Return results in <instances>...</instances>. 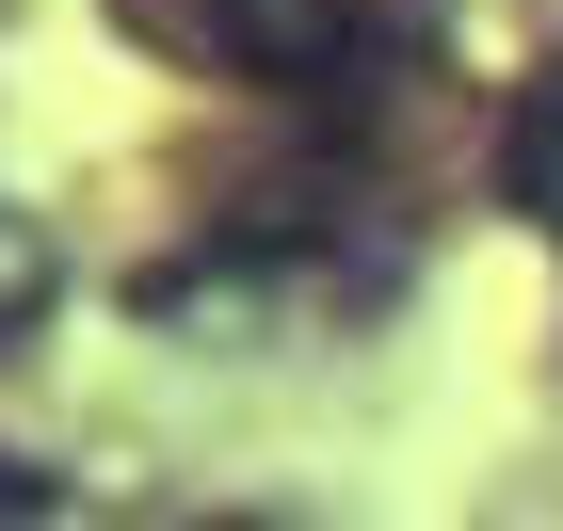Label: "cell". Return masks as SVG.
Returning a JSON list of instances; mask_svg holds the SVG:
<instances>
[{"mask_svg":"<svg viewBox=\"0 0 563 531\" xmlns=\"http://www.w3.org/2000/svg\"><path fill=\"white\" fill-rule=\"evenodd\" d=\"M210 531H322V516H210Z\"/></svg>","mask_w":563,"mask_h":531,"instance_id":"277c9868","label":"cell"},{"mask_svg":"<svg viewBox=\"0 0 563 531\" xmlns=\"http://www.w3.org/2000/svg\"><path fill=\"white\" fill-rule=\"evenodd\" d=\"M499 210H516L531 242H563V65H531V81L499 97Z\"/></svg>","mask_w":563,"mask_h":531,"instance_id":"7a4b0ae2","label":"cell"},{"mask_svg":"<svg viewBox=\"0 0 563 531\" xmlns=\"http://www.w3.org/2000/svg\"><path fill=\"white\" fill-rule=\"evenodd\" d=\"M194 33H210L225 81H274V97H339V81L387 65V33H371L354 0H210Z\"/></svg>","mask_w":563,"mask_h":531,"instance_id":"6da1fadb","label":"cell"},{"mask_svg":"<svg viewBox=\"0 0 563 531\" xmlns=\"http://www.w3.org/2000/svg\"><path fill=\"white\" fill-rule=\"evenodd\" d=\"M48 307H65V242H48V225H33V210H16V193H0V354L33 339V322H48Z\"/></svg>","mask_w":563,"mask_h":531,"instance_id":"3957f363","label":"cell"}]
</instances>
